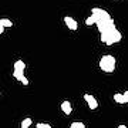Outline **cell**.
<instances>
[{
	"instance_id": "6da1fadb",
	"label": "cell",
	"mask_w": 128,
	"mask_h": 128,
	"mask_svg": "<svg viewBox=\"0 0 128 128\" xmlns=\"http://www.w3.org/2000/svg\"><path fill=\"white\" fill-rule=\"evenodd\" d=\"M91 14L96 17V26L100 32L101 43L105 46H112L115 43H120L122 40V34L114 23V18L111 14L104 9L94 7L91 9Z\"/></svg>"
},
{
	"instance_id": "7a4b0ae2",
	"label": "cell",
	"mask_w": 128,
	"mask_h": 128,
	"mask_svg": "<svg viewBox=\"0 0 128 128\" xmlns=\"http://www.w3.org/2000/svg\"><path fill=\"white\" fill-rule=\"evenodd\" d=\"M115 66H117V60H115L114 56L105 54L101 57L100 60V68L104 71V73H114Z\"/></svg>"
},
{
	"instance_id": "3957f363",
	"label": "cell",
	"mask_w": 128,
	"mask_h": 128,
	"mask_svg": "<svg viewBox=\"0 0 128 128\" xmlns=\"http://www.w3.org/2000/svg\"><path fill=\"white\" fill-rule=\"evenodd\" d=\"M84 100H86L88 108L91 111H96L98 108V101H97V98L94 96H91V94H84Z\"/></svg>"
},
{
	"instance_id": "277c9868",
	"label": "cell",
	"mask_w": 128,
	"mask_h": 128,
	"mask_svg": "<svg viewBox=\"0 0 128 128\" xmlns=\"http://www.w3.org/2000/svg\"><path fill=\"white\" fill-rule=\"evenodd\" d=\"M64 23H66V26H67L71 32H77V30H78L77 20H74V18L70 17V16H66V17H64Z\"/></svg>"
},
{
	"instance_id": "5b68a950",
	"label": "cell",
	"mask_w": 128,
	"mask_h": 128,
	"mask_svg": "<svg viewBox=\"0 0 128 128\" xmlns=\"http://www.w3.org/2000/svg\"><path fill=\"white\" fill-rule=\"evenodd\" d=\"M61 111H63L66 115H70V114H71V111H73L71 102H70V101H67V100L63 101V102H61Z\"/></svg>"
},
{
	"instance_id": "8992f818",
	"label": "cell",
	"mask_w": 128,
	"mask_h": 128,
	"mask_svg": "<svg viewBox=\"0 0 128 128\" xmlns=\"http://www.w3.org/2000/svg\"><path fill=\"white\" fill-rule=\"evenodd\" d=\"M14 70L24 73V71H26V64H24V61H22V60H17V61L14 63Z\"/></svg>"
},
{
	"instance_id": "52a82bcc",
	"label": "cell",
	"mask_w": 128,
	"mask_h": 128,
	"mask_svg": "<svg viewBox=\"0 0 128 128\" xmlns=\"http://www.w3.org/2000/svg\"><path fill=\"white\" fill-rule=\"evenodd\" d=\"M114 101L115 102H118V104H127L128 102V100L124 97V94H114Z\"/></svg>"
},
{
	"instance_id": "ba28073f",
	"label": "cell",
	"mask_w": 128,
	"mask_h": 128,
	"mask_svg": "<svg viewBox=\"0 0 128 128\" xmlns=\"http://www.w3.org/2000/svg\"><path fill=\"white\" fill-rule=\"evenodd\" d=\"M13 77L16 78V80H18V81H22L26 76H24V73H22V71H17V70H14L13 71Z\"/></svg>"
},
{
	"instance_id": "9c48e42d",
	"label": "cell",
	"mask_w": 128,
	"mask_h": 128,
	"mask_svg": "<svg viewBox=\"0 0 128 128\" xmlns=\"http://www.w3.org/2000/svg\"><path fill=\"white\" fill-rule=\"evenodd\" d=\"M32 124H33V120L32 118H24L23 121H22V128H28Z\"/></svg>"
},
{
	"instance_id": "30bf717a",
	"label": "cell",
	"mask_w": 128,
	"mask_h": 128,
	"mask_svg": "<svg viewBox=\"0 0 128 128\" xmlns=\"http://www.w3.org/2000/svg\"><path fill=\"white\" fill-rule=\"evenodd\" d=\"M0 23L3 24L4 27H13V22L9 20V18H2V20H0Z\"/></svg>"
},
{
	"instance_id": "8fae6325",
	"label": "cell",
	"mask_w": 128,
	"mask_h": 128,
	"mask_svg": "<svg viewBox=\"0 0 128 128\" xmlns=\"http://www.w3.org/2000/svg\"><path fill=\"white\" fill-rule=\"evenodd\" d=\"M86 24H87V26H92V24H96V17L91 14L90 17L86 18Z\"/></svg>"
},
{
	"instance_id": "7c38bea8",
	"label": "cell",
	"mask_w": 128,
	"mask_h": 128,
	"mask_svg": "<svg viewBox=\"0 0 128 128\" xmlns=\"http://www.w3.org/2000/svg\"><path fill=\"white\" fill-rule=\"evenodd\" d=\"M70 128H86V125H84V122H73L71 125H70Z\"/></svg>"
},
{
	"instance_id": "4fadbf2b",
	"label": "cell",
	"mask_w": 128,
	"mask_h": 128,
	"mask_svg": "<svg viewBox=\"0 0 128 128\" xmlns=\"http://www.w3.org/2000/svg\"><path fill=\"white\" fill-rule=\"evenodd\" d=\"M37 128H53L48 122H38L37 124Z\"/></svg>"
},
{
	"instance_id": "5bb4252c",
	"label": "cell",
	"mask_w": 128,
	"mask_h": 128,
	"mask_svg": "<svg viewBox=\"0 0 128 128\" xmlns=\"http://www.w3.org/2000/svg\"><path fill=\"white\" fill-rule=\"evenodd\" d=\"M20 82H22V84H24V86H28V80H27V77H24Z\"/></svg>"
},
{
	"instance_id": "9a60e30c",
	"label": "cell",
	"mask_w": 128,
	"mask_h": 128,
	"mask_svg": "<svg viewBox=\"0 0 128 128\" xmlns=\"http://www.w3.org/2000/svg\"><path fill=\"white\" fill-rule=\"evenodd\" d=\"M4 26H3V24H2V23H0V34H3V33H4Z\"/></svg>"
},
{
	"instance_id": "2e32d148",
	"label": "cell",
	"mask_w": 128,
	"mask_h": 128,
	"mask_svg": "<svg viewBox=\"0 0 128 128\" xmlns=\"http://www.w3.org/2000/svg\"><path fill=\"white\" fill-rule=\"evenodd\" d=\"M124 97H125V98L128 100V91H125V92H124Z\"/></svg>"
},
{
	"instance_id": "e0dca14e",
	"label": "cell",
	"mask_w": 128,
	"mask_h": 128,
	"mask_svg": "<svg viewBox=\"0 0 128 128\" xmlns=\"http://www.w3.org/2000/svg\"><path fill=\"white\" fill-rule=\"evenodd\" d=\"M118 128H127V127H125V125H122V124H121V125H118Z\"/></svg>"
}]
</instances>
